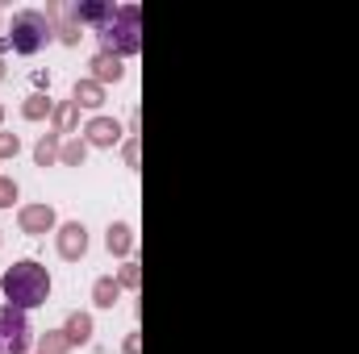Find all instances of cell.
<instances>
[{
	"label": "cell",
	"mask_w": 359,
	"mask_h": 354,
	"mask_svg": "<svg viewBox=\"0 0 359 354\" xmlns=\"http://www.w3.org/2000/svg\"><path fill=\"white\" fill-rule=\"evenodd\" d=\"M0 292H4V300L13 309L29 313V309H38V304L50 300V271L38 259H21V263H13L0 275Z\"/></svg>",
	"instance_id": "6da1fadb"
},
{
	"label": "cell",
	"mask_w": 359,
	"mask_h": 354,
	"mask_svg": "<svg viewBox=\"0 0 359 354\" xmlns=\"http://www.w3.org/2000/svg\"><path fill=\"white\" fill-rule=\"evenodd\" d=\"M100 38V50L117 55V59H130L142 50V8L138 4H113L109 17L92 29Z\"/></svg>",
	"instance_id": "7a4b0ae2"
},
{
	"label": "cell",
	"mask_w": 359,
	"mask_h": 354,
	"mask_svg": "<svg viewBox=\"0 0 359 354\" xmlns=\"http://www.w3.org/2000/svg\"><path fill=\"white\" fill-rule=\"evenodd\" d=\"M4 38L17 55H38L55 42V25L42 8H21V13H13V25H8Z\"/></svg>",
	"instance_id": "3957f363"
},
{
	"label": "cell",
	"mask_w": 359,
	"mask_h": 354,
	"mask_svg": "<svg viewBox=\"0 0 359 354\" xmlns=\"http://www.w3.org/2000/svg\"><path fill=\"white\" fill-rule=\"evenodd\" d=\"M29 346H34V330L25 313L13 304H0V354H29Z\"/></svg>",
	"instance_id": "277c9868"
},
{
	"label": "cell",
	"mask_w": 359,
	"mask_h": 354,
	"mask_svg": "<svg viewBox=\"0 0 359 354\" xmlns=\"http://www.w3.org/2000/svg\"><path fill=\"white\" fill-rule=\"evenodd\" d=\"M17 225H21V234L42 238V234H55L59 229V217H55V208L46 200H38V204H21L17 208Z\"/></svg>",
	"instance_id": "5b68a950"
},
{
	"label": "cell",
	"mask_w": 359,
	"mask_h": 354,
	"mask_svg": "<svg viewBox=\"0 0 359 354\" xmlns=\"http://www.w3.org/2000/svg\"><path fill=\"white\" fill-rule=\"evenodd\" d=\"M55 250H59V259L80 263L88 255V229H84V221H63L55 229Z\"/></svg>",
	"instance_id": "8992f818"
},
{
	"label": "cell",
	"mask_w": 359,
	"mask_h": 354,
	"mask_svg": "<svg viewBox=\"0 0 359 354\" xmlns=\"http://www.w3.org/2000/svg\"><path fill=\"white\" fill-rule=\"evenodd\" d=\"M80 138L88 142L92 150H113V146H121V142H126V129H121V121H117V117H92L88 125L80 129Z\"/></svg>",
	"instance_id": "52a82bcc"
},
{
	"label": "cell",
	"mask_w": 359,
	"mask_h": 354,
	"mask_svg": "<svg viewBox=\"0 0 359 354\" xmlns=\"http://www.w3.org/2000/svg\"><path fill=\"white\" fill-rule=\"evenodd\" d=\"M46 17H50L55 38H59L63 46H80L84 25H80V17H76V4H46Z\"/></svg>",
	"instance_id": "ba28073f"
},
{
	"label": "cell",
	"mask_w": 359,
	"mask_h": 354,
	"mask_svg": "<svg viewBox=\"0 0 359 354\" xmlns=\"http://www.w3.org/2000/svg\"><path fill=\"white\" fill-rule=\"evenodd\" d=\"M88 67H92V80H96L100 88H104V84H121V80H126V63H121L117 55H109V50H96Z\"/></svg>",
	"instance_id": "9c48e42d"
},
{
	"label": "cell",
	"mask_w": 359,
	"mask_h": 354,
	"mask_svg": "<svg viewBox=\"0 0 359 354\" xmlns=\"http://www.w3.org/2000/svg\"><path fill=\"white\" fill-rule=\"evenodd\" d=\"M50 125H55L50 134H59V138H76V129H80V104H76V100H59Z\"/></svg>",
	"instance_id": "30bf717a"
},
{
	"label": "cell",
	"mask_w": 359,
	"mask_h": 354,
	"mask_svg": "<svg viewBox=\"0 0 359 354\" xmlns=\"http://www.w3.org/2000/svg\"><path fill=\"white\" fill-rule=\"evenodd\" d=\"M104 246H109V255H130L134 250V225L130 221H109Z\"/></svg>",
	"instance_id": "8fae6325"
},
{
	"label": "cell",
	"mask_w": 359,
	"mask_h": 354,
	"mask_svg": "<svg viewBox=\"0 0 359 354\" xmlns=\"http://www.w3.org/2000/svg\"><path fill=\"white\" fill-rule=\"evenodd\" d=\"M63 334H67V342H72V346H88L92 334H96L92 313H72V317L63 321Z\"/></svg>",
	"instance_id": "7c38bea8"
},
{
	"label": "cell",
	"mask_w": 359,
	"mask_h": 354,
	"mask_svg": "<svg viewBox=\"0 0 359 354\" xmlns=\"http://www.w3.org/2000/svg\"><path fill=\"white\" fill-rule=\"evenodd\" d=\"M21 117H25V121H46V117H55V100H50L46 92H29V96L21 100Z\"/></svg>",
	"instance_id": "4fadbf2b"
},
{
	"label": "cell",
	"mask_w": 359,
	"mask_h": 354,
	"mask_svg": "<svg viewBox=\"0 0 359 354\" xmlns=\"http://www.w3.org/2000/svg\"><path fill=\"white\" fill-rule=\"evenodd\" d=\"M117 300H121V283H117L113 275H100V279L92 283V304H96V309H113Z\"/></svg>",
	"instance_id": "5bb4252c"
},
{
	"label": "cell",
	"mask_w": 359,
	"mask_h": 354,
	"mask_svg": "<svg viewBox=\"0 0 359 354\" xmlns=\"http://www.w3.org/2000/svg\"><path fill=\"white\" fill-rule=\"evenodd\" d=\"M72 100L80 104V108H100L104 104V88L96 84V80H76V88H72Z\"/></svg>",
	"instance_id": "9a60e30c"
},
{
	"label": "cell",
	"mask_w": 359,
	"mask_h": 354,
	"mask_svg": "<svg viewBox=\"0 0 359 354\" xmlns=\"http://www.w3.org/2000/svg\"><path fill=\"white\" fill-rule=\"evenodd\" d=\"M59 150H63V138L59 134H42L38 146H34V163L38 167H55L59 163Z\"/></svg>",
	"instance_id": "2e32d148"
},
{
	"label": "cell",
	"mask_w": 359,
	"mask_h": 354,
	"mask_svg": "<svg viewBox=\"0 0 359 354\" xmlns=\"http://www.w3.org/2000/svg\"><path fill=\"white\" fill-rule=\"evenodd\" d=\"M88 150H92V146L80 138V134H76V138H67V142H63V150H59V163H63V167H84Z\"/></svg>",
	"instance_id": "e0dca14e"
},
{
	"label": "cell",
	"mask_w": 359,
	"mask_h": 354,
	"mask_svg": "<svg viewBox=\"0 0 359 354\" xmlns=\"http://www.w3.org/2000/svg\"><path fill=\"white\" fill-rule=\"evenodd\" d=\"M67 351H72V342H67L63 330H46V334L38 338V354H67Z\"/></svg>",
	"instance_id": "ac0fdd59"
},
{
	"label": "cell",
	"mask_w": 359,
	"mask_h": 354,
	"mask_svg": "<svg viewBox=\"0 0 359 354\" xmlns=\"http://www.w3.org/2000/svg\"><path fill=\"white\" fill-rule=\"evenodd\" d=\"M117 283H121V292H138V288H142V267L126 263L121 271H117Z\"/></svg>",
	"instance_id": "d6986e66"
},
{
	"label": "cell",
	"mask_w": 359,
	"mask_h": 354,
	"mask_svg": "<svg viewBox=\"0 0 359 354\" xmlns=\"http://www.w3.org/2000/svg\"><path fill=\"white\" fill-rule=\"evenodd\" d=\"M17 155H21V138L0 129V159H17Z\"/></svg>",
	"instance_id": "ffe728a7"
},
{
	"label": "cell",
	"mask_w": 359,
	"mask_h": 354,
	"mask_svg": "<svg viewBox=\"0 0 359 354\" xmlns=\"http://www.w3.org/2000/svg\"><path fill=\"white\" fill-rule=\"evenodd\" d=\"M13 200H17V179L0 176V208H13Z\"/></svg>",
	"instance_id": "44dd1931"
},
{
	"label": "cell",
	"mask_w": 359,
	"mask_h": 354,
	"mask_svg": "<svg viewBox=\"0 0 359 354\" xmlns=\"http://www.w3.org/2000/svg\"><path fill=\"white\" fill-rule=\"evenodd\" d=\"M121 155H126V167H130V171H138V138H134V134L126 138V146H121Z\"/></svg>",
	"instance_id": "7402d4cb"
},
{
	"label": "cell",
	"mask_w": 359,
	"mask_h": 354,
	"mask_svg": "<svg viewBox=\"0 0 359 354\" xmlns=\"http://www.w3.org/2000/svg\"><path fill=\"white\" fill-rule=\"evenodd\" d=\"M121 351H126V354H138V351H142V342H138V334H130V338L121 342Z\"/></svg>",
	"instance_id": "603a6c76"
},
{
	"label": "cell",
	"mask_w": 359,
	"mask_h": 354,
	"mask_svg": "<svg viewBox=\"0 0 359 354\" xmlns=\"http://www.w3.org/2000/svg\"><path fill=\"white\" fill-rule=\"evenodd\" d=\"M4 76H8V71H4V59H0V84H4Z\"/></svg>",
	"instance_id": "cb8c5ba5"
},
{
	"label": "cell",
	"mask_w": 359,
	"mask_h": 354,
	"mask_svg": "<svg viewBox=\"0 0 359 354\" xmlns=\"http://www.w3.org/2000/svg\"><path fill=\"white\" fill-rule=\"evenodd\" d=\"M0 125H4V104H0Z\"/></svg>",
	"instance_id": "d4e9b609"
},
{
	"label": "cell",
	"mask_w": 359,
	"mask_h": 354,
	"mask_svg": "<svg viewBox=\"0 0 359 354\" xmlns=\"http://www.w3.org/2000/svg\"><path fill=\"white\" fill-rule=\"evenodd\" d=\"M0 242H4V238H0Z\"/></svg>",
	"instance_id": "484cf974"
},
{
	"label": "cell",
	"mask_w": 359,
	"mask_h": 354,
	"mask_svg": "<svg viewBox=\"0 0 359 354\" xmlns=\"http://www.w3.org/2000/svg\"><path fill=\"white\" fill-rule=\"evenodd\" d=\"M34 354H38V351H34Z\"/></svg>",
	"instance_id": "4316f807"
}]
</instances>
